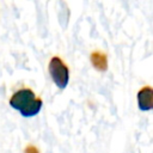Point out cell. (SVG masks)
Returning a JSON list of instances; mask_svg holds the SVG:
<instances>
[{
    "label": "cell",
    "instance_id": "cell-1",
    "mask_svg": "<svg viewBox=\"0 0 153 153\" xmlns=\"http://www.w3.org/2000/svg\"><path fill=\"white\" fill-rule=\"evenodd\" d=\"M10 105L18 110L24 117H32L37 115L43 105L41 98L36 97L32 90L30 88H20L14 92L10 98Z\"/></svg>",
    "mask_w": 153,
    "mask_h": 153
},
{
    "label": "cell",
    "instance_id": "cell-2",
    "mask_svg": "<svg viewBox=\"0 0 153 153\" xmlns=\"http://www.w3.org/2000/svg\"><path fill=\"white\" fill-rule=\"evenodd\" d=\"M49 74L54 84L59 88H65L69 81V69L68 66L62 61L60 56H53L48 65Z\"/></svg>",
    "mask_w": 153,
    "mask_h": 153
},
{
    "label": "cell",
    "instance_id": "cell-3",
    "mask_svg": "<svg viewBox=\"0 0 153 153\" xmlns=\"http://www.w3.org/2000/svg\"><path fill=\"white\" fill-rule=\"evenodd\" d=\"M137 105L142 111H149L153 108V90L151 86H143L137 92Z\"/></svg>",
    "mask_w": 153,
    "mask_h": 153
},
{
    "label": "cell",
    "instance_id": "cell-4",
    "mask_svg": "<svg viewBox=\"0 0 153 153\" xmlns=\"http://www.w3.org/2000/svg\"><path fill=\"white\" fill-rule=\"evenodd\" d=\"M90 59H91V63L93 65V67L96 69H98L100 72L106 71V68H108V57L103 51H99V50L92 51Z\"/></svg>",
    "mask_w": 153,
    "mask_h": 153
},
{
    "label": "cell",
    "instance_id": "cell-5",
    "mask_svg": "<svg viewBox=\"0 0 153 153\" xmlns=\"http://www.w3.org/2000/svg\"><path fill=\"white\" fill-rule=\"evenodd\" d=\"M25 153H38V149H37L35 146L29 145V146H26V148H25Z\"/></svg>",
    "mask_w": 153,
    "mask_h": 153
}]
</instances>
